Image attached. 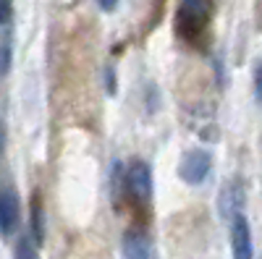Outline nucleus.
Returning a JSON list of instances; mask_svg holds the SVG:
<instances>
[{"label": "nucleus", "instance_id": "f8f14e48", "mask_svg": "<svg viewBox=\"0 0 262 259\" xmlns=\"http://www.w3.org/2000/svg\"><path fill=\"white\" fill-rule=\"evenodd\" d=\"M3 144H6V136H3V128H0V152H3Z\"/></svg>", "mask_w": 262, "mask_h": 259}, {"label": "nucleus", "instance_id": "1a4fd4ad", "mask_svg": "<svg viewBox=\"0 0 262 259\" xmlns=\"http://www.w3.org/2000/svg\"><path fill=\"white\" fill-rule=\"evenodd\" d=\"M16 259H37V251L29 241H18V249H16Z\"/></svg>", "mask_w": 262, "mask_h": 259}, {"label": "nucleus", "instance_id": "9d476101", "mask_svg": "<svg viewBox=\"0 0 262 259\" xmlns=\"http://www.w3.org/2000/svg\"><path fill=\"white\" fill-rule=\"evenodd\" d=\"M11 13H13L11 0H0V24H8V21H11Z\"/></svg>", "mask_w": 262, "mask_h": 259}, {"label": "nucleus", "instance_id": "6e6552de", "mask_svg": "<svg viewBox=\"0 0 262 259\" xmlns=\"http://www.w3.org/2000/svg\"><path fill=\"white\" fill-rule=\"evenodd\" d=\"M32 230H34V239L39 244L42 241V207H39V202L32 204Z\"/></svg>", "mask_w": 262, "mask_h": 259}, {"label": "nucleus", "instance_id": "39448f33", "mask_svg": "<svg viewBox=\"0 0 262 259\" xmlns=\"http://www.w3.org/2000/svg\"><path fill=\"white\" fill-rule=\"evenodd\" d=\"M121 249H123V259H158L155 244L144 230H126Z\"/></svg>", "mask_w": 262, "mask_h": 259}, {"label": "nucleus", "instance_id": "7ed1b4c3", "mask_svg": "<svg viewBox=\"0 0 262 259\" xmlns=\"http://www.w3.org/2000/svg\"><path fill=\"white\" fill-rule=\"evenodd\" d=\"M212 170V155L207 149H191L184 155L181 165H179V176L181 181H186L189 186H200Z\"/></svg>", "mask_w": 262, "mask_h": 259}, {"label": "nucleus", "instance_id": "20e7f679", "mask_svg": "<svg viewBox=\"0 0 262 259\" xmlns=\"http://www.w3.org/2000/svg\"><path fill=\"white\" fill-rule=\"evenodd\" d=\"M231 220V251L233 259H254V249H252V233H249V223L242 212H236Z\"/></svg>", "mask_w": 262, "mask_h": 259}, {"label": "nucleus", "instance_id": "9b49d317", "mask_svg": "<svg viewBox=\"0 0 262 259\" xmlns=\"http://www.w3.org/2000/svg\"><path fill=\"white\" fill-rule=\"evenodd\" d=\"M97 3H100L102 11H113V8L118 6V0H97Z\"/></svg>", "mask_w": 262, "mask_h": 259}, {"label": "nucleus", "instance_id": "f257e3e1", "mask_svg": "<svg viewBox=\"0 0 262 259\" xmlns=\"http://www.w3.org/2000/svg\"><path fill=\"white\" fill-rule=\"evenodd\" d=\"M212 16V0H181L179 13H176V32L181 39L200 45L202 34L210 27Z\"/></svg>", "mask_w": 262, "mask_h": 259}, {"label": "nucleus", "instance_id": "423d86ee", "mask_svg": "<svg viewBox=\"0 0 262 259\" xmlns=\"http://www.w3.org/2000/svg\"><path fill=\"white\" fill-rule=\"evenodd\" d=\"M244 207V186L238 181H231L226 189H221V215L223 218H233L236 212Z\"/></svg>", "mask_w": 262, "mask_h": 259}, {"label": "nucleus", "instance_id": "0eeeda50", "mask_svg": "<svg viewBox=\"0 0 262 259\" xmlns=\"http://www.w3.org/2000/svg\"><path fill=\"white\" fill-rule=\"evenodd\" d=\"M18 225V204H16V194L13 191H0V230L13 233Z\"/></svg>", "mask_w": 262, "mask_h": 259}, {"label": "nucleus", "instance_id": "f03ea898", "mask_svg": "<svg viewBox=\"0 0 262 259\" xmlns=\"http://www.w3.org/2000/svg\"><path fill=\"white\" fill-rule=\"evenodd\" d=\"M123 189H126V197L134 202L137 207H147L152 199V173L147 162H131L126 176H123Z\"/></svg>", "mask_w": 262, "mask_h": 259}]
</instances>
